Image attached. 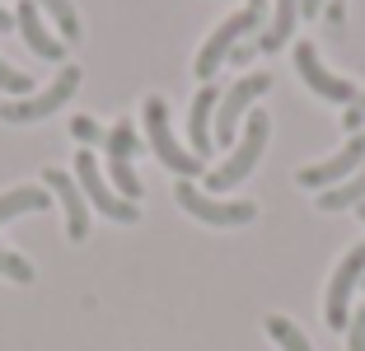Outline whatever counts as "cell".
<instances>
[{
	"instance_id": "21",
	"label": "cell",
	"mask_w": 365,
	"mask_h": 351,
	"mask_svg": "<svg viewBox=\"0 0 365 351\" xmlns=\"http://www.w3.org/2000/svg\"><path fill=\"white\" fill-rule=\"evenodd\" d=\"M0 89H5V94H19V98H29L33 94V80L24 71H14L10 61H5V56H0Z\"/></svg>"
},
{
	"instance_id": "29",
	"label": "cell",
	"mask_w": 365,
	"mask_h": 351,
	"mask_svg": "<svg viewBox=\"0 0 365 351\" xmlns=\"http://www.w3.org/2000/svg\"><path fill=\"white\" fill-rule=\"evenodd\" d=\"M356 211H361V220H365V202H361V206H356Z\"/></svg>"
},
{
	"instance_id": "26",
	"label": "cell",
	"mask_w": 365,
	"mask_h": 351,
	"mask_svg": "<svg viewBox=\"0 0 365 351\" xmlns=\"http://www.w3.org/2000/svg\"><path fill=\"white\" fill-rule=\"evenodd\" d=\"M328 24H333V29H342V0H333V5H328Z\"/></svg>"
},
{
	"instance_id": "5",
	"label": "cell",
	"mask_w": 365,
	"mask_h": 351,
	"mask_svg": "<svg viewBox=\"0 0 365 351\" xmlns=\"http://www.w3.org/2000/svg\"><path fill=\"white\" fill-rule=\"evenodd\" d=\"M173 202H178L187 215H197L202 225H220V230L248 225L253 215H258V206H253V202H215V197H206L202 188H192L187 178H178V188H173Z\"/></svg>"
},
{
	"instance_id": "4",
	"label": "cell",
	"mask_w": 365,
	"mask_h": 351,
	"mask_svg": "<svg viewBox=\"0 0 365 351\" xmlns=\"http://www.w3.org/2000/svg\"><path fill=\"white\" fill-rule=\"evenodd\" d=\"M258 24H262V0H248L244 10L230 14V19L202 43V52H197V75H202V80H211V75L220 71V61H230L235 43H239V38H248V33L258 29Z\"/></svg>"
},
{
	"instance_id": "10",
	"label": "cell",
	"mask_w": 365,
	"mask_h": 351,
	"mask_svg": "<svg viewBox=\"0 0 365 351\" xmlns=\"http://www.w3.org/2000/svg\"><path fill=\"white\" fill-rule=\"evenodd\" d=\"M365 164V136L356 131L351 141H346L342 150H333L323 164H309V169H300L295 178H300V188H314V192H323V188H333V183H342V178H351L356 169Z\"/></svg>"
},
{
	"instance_id": "14",
	"label": "cell",
	"mask_w": 365,
	"mask_h": 351,
	"mask_svg": "<svg viewBox=\"0 0 365 351\" xmlns=\"http://www.w3.org/2000/svg\"><path fill=\"white\" fill-rule=\"evenodd\" d=\"M295 14H300V0H277V14H272L267 33L258 38V52H281L295 33Z\"/></svg>"
},
{
	"instance_id": "8",
	"label": "cell",
	"mask_w": 365,
	"mask_h": 351,
	"mask_svg": "<svg viewBox=\"0 0 365 351\" xmlns=\"http://www.w3.org/2000/svg\"><path fill=\"white\" fill-rule=\"evenodd\" d=\"M80 89V71L76 66H66L61 75H56L52 85L43 89V94H29V98H14V103H0V122H43V117H52L56 108L66 103V98Z\"/></svg>"
},
{
	"instance_id": "3",
	"label": "cell",
	"mask_w": 365,
	"mask_h": 351,
	"mask_svg": "<svg viewBox=\"0 0 365 351\" xmlns=\"http://www.w3.org/2000/svg\"><path fill=\"white\" fill-rule=\"evenodd\" d=\"M267 89H272V75H267V71L244 75L239 85H230V89H225V98L215 103V127H211V136L220 141V150H225V146H235L239 122H248V108L258 103V98L267 94Z\"/></svg>"
},
{
	"instance_id": "24",
	"label": "cell",
	"mask_w": 365,
	"mask_h": 351,
	"mask_svg": "<svg viewBox=\"0 0 365 351\" xmlns=\"http://www.w3.org/2000/svg\"><path fill=\"white\" fill-rule=\"evenodd\" d=\"M346 351H365V309H351V323H346Z\"/></svg>"
},
{
	"instance_id": "27",
	"label": "cell",
	"mask_w": 365,
	"mask_h": 351,
	"mask_svg": "<svg viewBox=\"0 0 365 351\" xmlns=\"http://www.w3.org/2000/svg\"><path fill=\"white\" fill-rule=\"evenodd\" d=\"M319 10H323V0H300V14H309V19H314Z\"/></svg>"
},
{
	"instance_id": "6",
	"label": "cell",
	"mask_w": 365,
	"mask_h": 351,
	"mask_svg": "<svg viewBox=\"0 0 365 351\" xmlns=\"http://www.w3.org/2000/svg\"><path fill=\"white\" fill-rule=\"evenodd\" d=\"M76 183H80V192H85V202L94 206V211H103L108 220H118V225L140 220L136 202L118 197V192H113V188L103 183V173H98V160L89 155V150H80V155H76Z\"/></svg>"
},
{
	"instance_id": "28",
	"label": "cell",
	"mask_w": 365,
	"mask_h": 351,
	"mask_svg": "<svg viewBox=\"0 0 365 351\" xmlns=\"http://www.w3.org/2000/svg\"><path fill=\"white\" fill-rule=\"evenodd\" d=\"M14 29V14H5V10H0V33H10Z\"/></svg>"
},
{
	"instance_id": "7",
	"label": "cell",
	"mask_w": 365,
	"mask_h": 351,
	"mask_svg": "<svg viewBox=\"0 0 365 351\" xmlns=\"http://www.w3.org/2000/svg\"><path fill=\"white\" fill-rule=\"evenodd\" d=\"M365 277V244H356L342 263L333 267V281H328V295H323V323L328 328H346L351 323V290Z\"/></svg>"
},
{
	"instance_id": "19",
	"label": "cell",
	"mask_w": 365,
	"mask_h": 351,
	"mask_svg": "<svg viewBox=\"0 0 365 351\" xmlns=\"http://www.w3.org/2000/svg\"><path fill=\"white\" fill-rule=\"evenodd\" d=\"M267 332L277 337V347H281V351H314V347H309V337H304V332L295 328L290 319H281V314H272V319H267Z\"/></svg>"
},
{
	"instance_id": "15",
	"label": "cell",
	"mask_w": 365,
	"mask_h": 351,
	"mask_svg": "<svg viewBox=\"0 0 365 351\" xmlns=\"http://www.w3.org/2000/svg\"><path fill=\"white\" fill-rule=\"evenodd\" d=\"M361 197H365V164L351 178H342V183L319 192V211H346V206H361Z\"/></svg>"
},
{
	"instance_id": "23",
	"label": "cell",
	"mask_w": 365,
	"mask_h": 351,
	"mask_svg": "<svg viewBox=\"0 0 365 351\" xmlns=\"http://www.w3.org/2000/svg\"><path fill=\"white\" fill-rule=\"evenodd\" d=\"M71 136H76L80 146H94V141H103V131H98L94 117H71Z\"/></svg>"
},
{
	"instance_id": "25",
	"label": "cell",
	"mask_w": 365,
	"mask_h": 351,
	"mask_svg": "<svg viewBox=\"0 0 365 351\" xmlns=\"http://www.w3.org/2000/svg\"><path fill=\"white\" fill-rule=\"evenodd\" d=\"M253 52H258V43H244V47L230 52V61H253Z\"/></svg>"
},
{
	"instance_id": "16",
	"label": "cell",
	"mask_w": 365,
	"mask_h": 351,
	"mask_svg": "<svg viewBox=\"0 0 365 351\" xmlns=\"http://www.w3.org/2000/svg\"><path fill=\"white\" fill-rule=\"evenodd\" d=\"M47 206H52V192L47 188H10L0 197V225H10L24 211H47Z\"/></svg>"
},
{
	"instance_id": "18",
	"label": "cell",
	"mask_w": 365,
	"mask_h": 351,
	"mask_svg": "<svg viewBox=\"0 0 365 351\" xmlns=\"http://www.w3.org/2000/svg\"><path fill=\"white\" fill-rule=\"evenodd\" d=\"M108 178H113L118 197H127V202H136V197H140V178H136V169H131L127 155H108Z\"/></svg>"
},
{
	"instance_id": "20",
	"label": "cell",
	"mask_w": 365,
	"mask_h": 351,
	"mask_svg": "<svg viewBox=\"0 0 365 351\" xmlns=\"http://www.w3.org/2000/svg\"><path fill=\"white\" fill-rule=\"evenodd\" d=\"M103 141H108V155H127V160L136 155V146H140V141H136V127H131V122H118V127L108 131Z\"/></svg>"
},
{
	"instance_id": "17",
	"label": "cell",
	"mask_w": 365,
	"mask_h": 351,
	"mask_svg": "<svg viewBox=\"0 0 365 351\" xmlns=\"http://www.w3.org/2000/svg\"><path fill=\"white\" fill-rule=\"evenodd\" d=\"M33 5H38V10H43L56 29H61L66 43H76V38H80V14H76V5H71V0H33Z\"/></svg>"
},
{
	"instance_id": "11",
	"label": "cell",
	"mask_w": 365,
	"mask_h": 351,
	"mask_svg": "<svg viewBox=\"0 0 365 351\" xmlns=\"http://www.w3.org/2000/svg\"><path fill=\"white\" fill-rule=\"evenodd\" d=\"M43 188L52 192L56 202H61V211H66V234L71 239H85L89 234V202H85V192H80V183H76V173H66V169H47L43 173Z\"/></svg>"
},
{
	"instance_id": "12",
	"label": "cell",
	"mask_w": 365,
	"mask_h": 351,
	"mask_svg": "<svg viewBox=\"0 0 365 351\" xmlns=\"http://www.w3.org/2000/svg\"><path fill=\"white\" fill-rule=\"evenodd\" d=\"M14 29L24 33V43H29L33 56H43V61H61V56H66L61 38L47 33V19H43V10H38L33 0H19V10H14Z\"/></svg>"
},
{
	"instance_id": "22",
	"label": "cell",
	"mask_w": 365,
	"mask_h": 351,
	"mask_svg": "<svg viewBox=\"0 0 365 351\" xmlns=\"http://www.w3.org/2000/svg\"><path fill=\"white\" fill-rule=\"evenodd\" d=\"M0 277L19 281V286H29L33 281V263H24L19 253H10V248H0Z\"/></svg>"
},
{
	"instance_id": "2",
	"label": "cell",
	"mask_w": 365,
	"mask_h": 351,
	"mask_svg": "<svg viewBox=\"0 0 365 351\" xmlns=\"http://www.w3.org/2000/svg\"><path fill=\"white\" fill-rule=\"evenodd\" d=\"M145 141H150L155 160H160L164 169L182 173V178H197V173L206 169L192 150L178 146V136H173V127H169V103H164V98H155V94L145 98Z\"/></svg>"
},
{
	"instance_id": "9",
	"label": "cell",
	"mask_w": 365,
	"mask_h": 351,
	"mask_svg": "<svg viewBox=\"0 0 365 351\" xmlns=\"http://www.w3.org/2000/svg\"><path fill=\"white\" fill-rule=\"evenodd\" d=\"M295 71H300V80L314 89L319 98H328V103H346L351 108L356 98H361V89L351 85V80H342V75H333L328 66L319 61V52H314V43H295Z\"/></svg>"
},
{
	"instance_id": "13",
	"label": "cell",
	"mask_w": 365,
	"mask_h": 351,
	"mask_svg": "<svg viewBox=\"0 0 365 351\" xmlns=\"http://www.w3.org/2000/svg\"><path fill=\"white\" fill-rule=\"evenodd\" d=\"M215 103H220V89L206 85L202 94L192 98V113H187V141H192V155L202 164H206V155H211V146H215V136H211V127H215Z\"/></svg>"
},
{
	"instance_id": "1",
	"label": "cell",
	"mask_w": 365,
	"mask_h": 351,
	"mask_svg": "<svg viewBox=\"0 0 365 351\" xmlns=\"http://www.w3.org/2000/svg\"><path fill=\"white\" fill-rule=\"evenodd\" d=\"M267 131H272L267 113H248V122H244V141H239V146L230 150V160L220 164V169H211V173H206L211 192H230V188H239V183H244L248 173L258 169L262 150H267Z\"/></svg>"
}]
</instances>
